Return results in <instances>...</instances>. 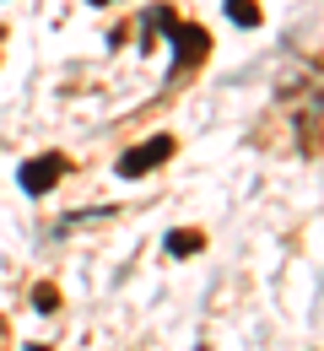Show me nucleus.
<instances>
[{
  "instance_id": "f257e3e1",
  "label": "nucleus",
  "mask_w": 324,
  "mask_h": 351,
  "mask_svg": "<svg viewBox=\"0 0 324 351\" xmlns=\"http://www.w3.org/2000/svg\"><path fill=\"white\" fill-rule=\"evenodd\" d=\"M65 173H71V157H65V152H44V157H27V162H22L16 184H22V195L38 200V195H49Z\"/></svg>"
},
{
  "instance_id": "f03ea898",
  "label": "nucleus",
  "mask_w": 324,
  "mask_h": 351,
  "mask_svg": "<svg viewBox=\"0 0 324 351\" xmlns=\"http://www.w3.org/2000/svg\"><path fill=\"white\" fill-rule=\"evenodd\" d=\"M168 157H173V135H151V141L130 146V152L114 162V173H119V178H146V173H157Z\"/></svg>"
},
{
  "instance_id": "7ed1b4c3",
  "label": "nucleus",
  "mask_w": 324,
  "mask_h": 351,
  "mask_svg": "<svg viewBox=\"0 0 324 351\" xmlns=\"http://www.w3.org/2000/svg\"><path fill=\"white\" fill-rule=\"evenodd\" d=\"M205 249V232H168V254L173 260H189V254H200Z\"/></svg>"
},
{
  "instance_id": "20e7f679",
  "label": "nucleus",
  "mask_w": 324,
  "mask_h": 351,
  "mask_svg": "<svg viewBox=\"0 0 324 351\" xmlns=\"http://www.w3.org/2000/svg\"><path fill=\"white\" fill-rule=\"evenodd\" d=\"M227 16H232V27H260V5L254 0H227Z\"/></svg>"
},
{
  "instance_id": "39448f33",
  "label": "nucleus",
  "mask_w": 324,
  "mask_h": 351,
  "mask_svg": "<svg viewBox=\"0 0 324 351\" xmlns=\"http://www.w3.org/2000/svg\"><path fill=\"white\" fill-rule=\"evenodd\" d=\"M33 308H38V313H54V308H60V287H54V281H38V287H33Z\"/></svg>"
},
{
  "instance_id": "423d86ee",
  "label": "nucleus",
  "mask_w": 324,
  "mask_h": 351,
  "mask_svg": "<svg viewBox=\"0 0 324 351\" xmlns=\"http://www.w3.org/2000/svg\"><path fill=\"white\" fill-rule=\"evenodd\" d=\"M87 5H114V0H87Z\"/></svg>"
}]
</instances>
